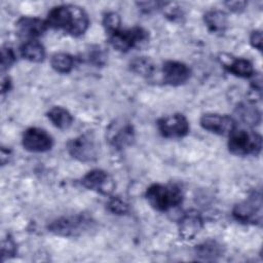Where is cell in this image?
Here are the masks:
<instances>
[{
	"label": "cell",
	"mask_w": 263,
	"mask_h": 263,
	"mask_svg": "<svg viewBox=\"0 0 263 263\" xmlns=\"http://www.w3.org/2000/svg\"><path fill=\"white\" fill-rule=\"evenodd\" d=\"M48 28L63 31L71 36L83 35L89 26L86 11L77 5L63 4L53 7L45 20Z\"/></svg>",
	"instance_id": "6da1fadb"
},
{
	"label": "cell",
	"mask_w": 263,
	"mask_h": 263,
	"mask_svg": "<svg viewBox=\"0 0 263 263\" xmlns=\"http://www.w3.org/2000/svg\"><path fill=\"white\" fill-rule=\"evenodd\" d=\"M148 203L155 210L165 212L183 201L181 189L174 184H152L145 193Z\"/></svg>",
	"instance_id": "7a4b0ae2"
},
{
	"label": "cell",
	"mask_w": 263,
	"mask_h": 263,
	"mask_svg": "<svg viewBox=\"0 0 263 263\" xmlns=\"http://www.w3.org/2000/svg\"><path fill=\"white\" fill-rule=\"evenodd\" d=\"M92 226L93 221L91 217L80 213L58 218L49 223L47 229L55 235L73 237L89 231Z\"/></svg>",
	"instance_id": "3957f363"
},
{
	"label": "cell",
	"mask_w": 263,
	"mask_h": 263,
	"mask_svg": "<svg viewBox=\"0 0 263 263\" xmlns=\"http://www.w3.org/2000/svg\"><path fill=\"white\" fill-rule=\"evenodd\" d=\"M262 149V137L253 130L234 129L229 135L228 150L237 156L258 155Z\"/></svg>",
	"instance_id": "277c9868"
},
{
	"label": "cell",
	"mask_w": 263,
	"mask_h": 263,
	"mask_svg": "<svg viewBox=\"0 0 263 263\" xmlns=\"http://www.w3.org/2000/svg\"><path fill=\"white\" fill-rule=\"evenodd\" d=\"M108 39L113 48L126 52L133 48H141L149 41V32L142 27H133L126 30H118L110 35Z\"/></svg>",
	"instance_id": "5b68a950"
},
{
	"label": "cell",
	"mask_w": 263,
	"mask_h": 263,
	"mask_svg": "<svg viewBox=\"0 0 263 263\" xmlns=\"http://www.w3.org/2000/svg\"><path fill=\"white\" fill-rule=\"evenodd\" d=\"M69 154L82 162H90L98 158L99 144L95 135L90 132L84 133L67 143Z\"/></svg>",
	"instance_id": "8992f818"
},
{
	"label": "cell",
	"mask_w": 263,
	"mask_h": 263,
	"mask_svg": "<svg viewBox=\"0 0 263 263\" xmlns=\"http://www.w3.org/2000/svg\"><path fill=\"white\" fill-rule=\"evenodd\" d=\"M233 218L243 224H259L262 221V197L260 192H253L246 200L235 204Z\"/></svg>",
	"instance_id": "52a82bcc"
},
{
	"label": "cell",
	"mask_w": 263,
	"mask_h": 263,
	"mask_svg": "<svg viewBox=\"0 0 263 263\" xmlns=\"http://www.w3.org/2000/svg\"><path fill=\"white\" fill-rule=\"evenodd\" d=\"M106 138L112 147L124 149L135 141L134 126L125 119H116L107 127Z\"/></svg>",
	"instance_id": "ba28073f"
},
{
	"label": "cell",
	"mask_w": 263,
	"mask_h": 263,
	"mask_svg": "<svg viewBox=\"0 0 263 263\" xmlns=\"http://www.w3.org/2000/svg\"><path fill=\"white\" fill-rule=\"evenodd\" d=\"M157 128L164 138L179 139L189 133V122L183 114L175 113L159 118Z\"/></svg>",
	"instance_id": "9c48e42d"
},
{
	"label": "cell",
	"mask_w": 263,
	"mask_h": 263,
	"mask_svg": "<svg viewBox=\"0 0 263 263\" xmlns=\"http://www.w3.org/2000/svg\"><path fill=\"white\" fill-rule=\"evenodd\" d=\"M81 184L88 190L103 195H110L115 189V183L110 175L103 170H91L81 179Z\"/></svg>",
	"instance_id": "30bf717a"
},
{
	"label": "cell",
	"mask_w": 263,
	"mask_h": 263,
	"mask_svg": "<svg viewBox=\"0 0 263 263\" xmlns=\"http://www.w3.org/2000/svg\"><path fill=\"white\" fill-rule=\"evenodd\" d=\"M23 147L31 152H45L51 149L53 140L44 129L30 127L25 130L22 138Z\"/></svg>",
	"instance_id": "8fae6325"
},
{
	"label": "cell",
	"mask_w": 263,
	"mask_h": 263,
	"mask_svg": "<svg viewBox=\"0 0 263 263\" xmlns=\"http://www.w3.org/2000/svg\"><path fill=\"white\" fill-rule=\"evenodd\" d=\"M200 125L203 129L220 136H229L235 128V121L228 115L206 113L200 117Z\"/></svg>",
	"instance_id": "7c38bea8"
},
{
	"label": "cell",
	"mask_w": 263,
	"mask_h": 263,
	"mask_svg": "<svg viewBox=\"0 0 263 263\" xmlns=\"http://www.w3.org/2000/svg\"><path fill=\"white\" fill-rule=\"evenodd\" d=\"M190 68L178 61H166L162 65L163 81L170 85H181L190 77Z\"/></svg>",
	"instance_id": "4fadbf2b"
},
{
	"label": "cell",
	"mask_w": 263,
	"mask_h": 263,
	"mask_svg": "<svg viewBox=\"0 0 263 263\" xmlns=\"http://www.w3.org/2000/svg\"><path fill=\"white\" fill-rule=\"evenodd\" d=\"M15 28L17 34L23 38H28L29 40H35L44 34L48 29L45 21L33 16H22L15 23Z\"/></svg>",
	"instance_id": "5bb4252c"
},
{
	"label": "cell",
	"mask_w": 263,
	"mask_h": 263,
	"mask_svg": "<svg viewBox=\"0 0 263 263\" xmlns=\"http://www.w3.org/2000/svg\"><path fill=\"white\" fill-rule=\"evenodd\" d=\"M202 228V218L199 212L190 210L179 221V234L183 239H192Z\"/></svg>",
	"instance_id": "9a60e30c"
},
{
	"label": "cell",
	"mask_w": 263,
	"mask_h": 263,
	"mask_svg": "<svg viewBox=\"0 0 263 263\" xmlns=\"http://www.w3.org/2000/svg\"><path fill=\"white\" fill-rule=\"evenodd\" d=\"M203 22L210 32L222 34L227 27V15L222 10H209L203 15Z\"/></svg>",
	"instance_id": "2e32d148"
},
{
	"label": "cell",
	"mask_w": 263,
	"mask_h": 263,
	"mask_svg": "<svg viewBox=\"0 0 263 263\" xmlns=\"http://www.w3.org/2000/svg\"><path fill=\"white\" fill-rule=\"evenodd\" d=\"M223 254L222 246L216 240H206L196 246L195 255L202 261H214Z\"/></svg>",
	"instance_id": "e0dca14e"
},
{
	"label": "cell",
	"mask_w": 263,
	"mask_h": 263,
	"mask_svg": "<svg viewBox=\"0 0 263 263\" xmlns=\"http://www.w3.org/2000/svg\"><path fill=\"white\" fill-rule=\"evenodd\" d=\"M20 50L24 59L33 63H40L45 58L44 46L37 40H28L21 46Z\"/></svg>",
	"instance_id": "ac0fdd59"
},
{
	"label": "cell",
	"mask_w": 263,
	"mask_h": 263,
	"mask_svg": "<svg viewBox=\"0 0 263 263\" xmlns=\"http://www.w3.org/2000/svg\"><path fill=\"white\" fill-rule=\"evenodd\" d=\"M46 115L51 123L60 129H67L72 125L73 117L71 113L63 107L54 106L48 110Z\"/></svg>",
	"instance_id": "d6986e66"
},
{
	"label": "cell",
	"mask_w": 263,
	"mask_h": 263,
	"mask_svg": "<svg viewBox=\"0 0 263 263\" xmlns=\"http://www.w3.org/2000/svg\"><path fill=\"white\" fill-rule=\"evenodd\" d=\"M224 66L228 72L238 77L249 78L255 74L252 63L247 59H233L229 63H225Z\"/></svg>",
	"instance_id": "ffe728a7"
},
{
	"label": "cell",
	"mask_w": 263,
	"mask_h": 263,
	"mask_svg": "<svg viewBox=\"0 0 263 263\" xmlns=\"http://www.w3.org/2000/svg\"><path fill=\"white\" fill-rule=\"evenodd\" d=\"M129 69L137 75L150 77L155 71V64L149 57H136L129 62Z\"/></svg>",
	"instance_id": "44dd1931"
},
{
	"label": "cell",
	"mask_w": 263,
	"mask_h": 263,
	"mask_svg": "<svg viewBox=\"0 0 263 263\" xmlns=\"http://www.w3.org/2000/svg\"><path fill=\"white\" fill-rule=\"evenodd\" d=\"M51 67L59 73H69L74 67V58L66 52H57L50 59Z\"/></svg>",
	"instance_id": "7402d4cb"
},
{
	"label": "cell",
	"mask_w": 263,
	"mask_h": 263,
	"mask_svg": "<svg viewBox=\"0 0 263 263\" xmlns=\"http://www.w3.org/2000/svg\"><path fill=\"white\" fill-rule=\"evenodd\" d=\"M237 114L245 124L256 125L260 122V112L252 103L240 104L237 107Z\"/></svg>",
	"instance_id": "603a6c76"
},
{
	"label": "cell",
	"mask_w": 263,
	"mask_h": 263,
	"mask_svg": "<svg viewBox=\"0 0 263 263\" xmlns=\"http://www.w3.org/2000/svg\"><path fill=\"white\" fill-rule=\"evenodd\" d=\"M120 24H121L120 16L116 12H113V11L107 12L103 17V26L107 35H110L120 30Z\"/></svg>",
	"instance_id": "cb8c5ba5"
},
{
	"label": "cell",
	"mask_w": 263,
	"mask_h": 263,
	"mask_svg": "<svg viewBox=\"0 0 263 263\" xmlns=\"http://www.w3.org/2000/svg\"><path fill=\"white\" fill-rule=\"evenodd\" d=\"M15 62V54L11 47L3 46L1 49V72L9 69Z\"/></svg>",
	"instance_id": "d4e9b609"
},
{
	"label": "cell",
	"mask_w": 263,
	"mask_h": 263,
	"mask_svg": "<svg viewBox=\"0 0 263 263\" xmlns=\"http://www.w3.org/2000/svg\"><path fill=\"white\" fill-rule=\"evenodd\" d=\"M107 208L111 213L116 214V215H124L128 211L127 203L119 197H112L109 200Z\"/></svg>",
	"instance_id": "484cf974"
},
{
	"label": "cell",
	"mask_w": 263,
	"mask_h": 263,
	"mask_svg": "<svg viewBox=\"0 0 263 263\" xmlns=\"http://www.w3.org/2000/svg\"><path fill=\"white\" fill-rule=\"evenodd\" d=\"M16 246L11 237H7L2 241V260L4 261L6 257L10 258L15 255Z\"/></svg>",
	"instance_id": "4316f807"
},
{
	"label": "cell",
	"mask_w": 263,
	"mask_h": 263,
	"mask_svg": "<svg viewBox=\"0 0 263 263\" xmlns=\"http://www.w3.org/2000/svg\"><path fill=\"white\" fill-rule=\"evenodd\" d=\"M250 43L258 50H262V33L260 30H256L251 33Z\"/></svg>",
	"instance_id": "83f0119b"
},
{
	"label": "cell",
	"mask_w": 263,
	"mask_h": 263,
	"mask_svg": "<svg viewBox=\"0 0 263 263\" xmlns=\"http://www.w3.org/2000/svg\"><path fill=\"white\" fill-rule=\"evenodd\" d=\"M225 5L231 11L239 12V11L245 9V7L247 5V2H245V1H227V2H225Z\"/></svg>",
	"instance_id": "f1b7e54d"
},
{
	"label": "cell",
	"mask_w": 263,
	"mask_h": 263,
	"mask_svg": "<svg viewBox=\"0 0 263 263\" xmlns=\"http://www.w3.org/2000/svg\"><path fill=\"white\" fill-rule=\"evenodd\" d=\"M11 88V80L10 78L7 77H3L2 78V82H1V92L2 95H4L5 92L9 91Z\"/></svg>",
	"instance_id": "f546056e"
}]
</instances>
